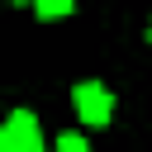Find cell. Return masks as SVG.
<instances>
[{
  "label": "cell",
  "mask_w": 152,
  "mask_h": 152,
  "mask_svg": "<svg viewBox=\"0 0 152 152\" xmlns=\"http://www.w3.org/2000/svg\"><path fill=\"white\" fill-rule=\"evenodd\" d=\"M71 100H76V114H81L86 124H109V114H114V95H109L100 81L76 86V90H71Z\"/></svg>",
  "instance_id": "cell-1"
},
{
  "label": "cell",
  "mask_w": 152,
  "mask_h": 152,
  "mask_svg": "<svg viewBox=\"0 0 152 152\" xmlns=\"http://www.w3.org/2000/svg\"><path fill=\"white\" fill-rule=\"evenodd\" d=\"M0 133H5V147L10 152H43V128H38V119L28 109H14Z\"/></svg>",
  "instance_id": "cell-2"
},
{
  "label": "cell",
  "mask_w": 152,
  "mask_h": 152,
  "mask_svg": "<svg viewBox=\"0 0 152 152\" xmlns=\"http://www.w3.org/2000/svg\"><path fill=\"white\" fill-rule=\"evenodd\" d=\"M33 10H38V19H62L76 10V0H33Z\"/></svg>",
  "instance_id": "cell-3"
},
{
  "label": "cell",
  "mask_w": 152,
  "mask_h": 152,
  "mask_svg": "<svg viewBox=\"0 0 152 152\" xmlns=\"http://www.w3.org/2000/svg\"><path fill=\"white\" fill-rule=\"evenodd\" d=\"M57 152H90V142L76 138V133H62V138H57Z\"/></svg>",
  "instance_id": "cell-4"
},
{
  "label": "cell",
  "mask_w": 152,
  "mask_h": 152,
  "mask_svg": "<svg viewBox=\"0 0 152 152\" xmlns=\"http://www.w3.org/2000/svg\"><path fill=\"white\" fill-rule=\"evenodd\" d=\"M0 152H10V147H5V142H0Z\"/></svg>",
  "instance_id": "cell-5"
},
{
  "label": "cell",
  "mask_w": 152,
  "mask_h": 152,
  "mask_svg": "<svg viewBox=\"0 0 152 152\" xmlns=\"http://www.w3.org/2000/svg\"><path fill=\"white\" fill-rule=\"evenodd\" d=\"M147 38H152V24H147Z\"/></svg>",
  "instance_id": "cell-6"
},
{
  "label": "cell",
  "mask_w": 152,
  "mask_h": 152,
  "mask_svg": "<svg viewBox=\"0 0 152 152\" xmlns=\"http://www.w3.org/2000/svg\"><path fill=\"white\" fill-rule=\"evenodd\" d=\"M0 142H5V133H0Z\"/></svg>",
  "instance_id": "cell-7"
}]
</instances>
